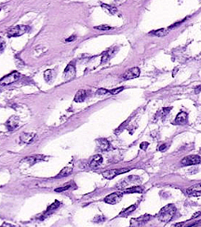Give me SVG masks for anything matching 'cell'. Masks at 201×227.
Returning <instances> with one entry per match:
<instances>
[{"instance_id":"20","label":"cell","mask_w":201,"mask_h":227,"mask_svg":"<svg viewBox=\"0 0 201 227\" xmlns=\"http://www.w3.org/2000/svg\"><path fill=\"white\" fill-rule=\"evenodd\" d=\"M86 97H87L86 91H85V90H83V89H80V90H78V91L76 92V94L75 96V101H76V102H82V101H85Z\"/></svg>"},{"instance_id":"34","label":"cell","mask_w":201,"mask_h":227,"mask_svg":"<svg viewBox=\"0 0 201 227\" xmlns=\"http://www.w3.org/2000/svg\"><path fill=\"white\" fill-rule=\"evenodd\" d=\"M172 110V107H168V108H164L163 110H162V115L163 116H165L167 114H168L169 113V111Z\"/></svg>"},{"instance_id":"3","label":"cell","mask_w":201,"mask_h":227,"mask_svg":"<svg viewBox=\"0 0 201 227\" xmlns=\"http://www.w3.org/2000/svg\"><path fill=\"white\" fill-rule=\"evenodd\" d=\"M28 26L25 25H18V26H15L11 29H9L8 31V36L9 37L12 36H23V34H25L28 31Z\"/></svg>"},{"instance_id":"40","label":"cell","mask_w":201,"mask_h":227,"mask_svg":"<svg viewBox=\"0 0 201 227\" xmlns=\"http://www.w3.org/2000/svg\"><path fill=\"white\" fill-rule=\"evenodd\" d=\"M75 39V36H72V37H69L66 39V42H70V41H73Z\"/></svg>"},{"instance_id":"19","label":"cell","mask_w":201,"mask_h":227,"mask_svg":"<svg viewBox=\"0 0 201 227\" xmlns=\"http://www.w3.org/2000/svg\"><path fill=\"white\" fill-rule=\"evenodd\" d=\"M60 205H61V203L59 202V201H55V202H53L49 208H48V209L45 211V213H44V216L42 217V219H44L45 217H47L48 215H50V214H51L54 210H56L59 207H60Z\"/></svg>"},{"instance_id":"43","label":"cell","mask_w":201,"mask_h":227,"mask_svg":"<svg viewBox=\"0 0 201 227\" xmlns=\"http://www.w3.org/2000/svg\"><path fill=\"white\" fill-rule=\"evenodd\" d=\"M200 152H201V150H200Z\"/></svg>"},{"instance_id":"27","label":"cell","mask_w":201,"mask_h":227,"mask_svg":"<svg viewBox=\"0 0 201 227\" xmlns=\"http://www.w3.org/2000/svg\"><path fill=\"white\" fill-rule=\"evenodd\" d=\"M125 88L124 87H120V88H113L111 90H108V93H111L113 95H116L117 93H119L120 91H122L123 89H124Z\"/></svg>"},{"instance_id":"12","label":"cell","mask_w":201,"mask_h":227,"mask_svg":"<svg viewBox=\"0 0 201 227\" xmlns=\"http://www.w3.org/2000/svg\"><path fill=\"white\" fill-rule=\"evenodd\" d=\"M36 137V133H26V132H23L20 136V140L23 143H33L35 141Z\"/></svg>"},{"instance_id":"4","label":"cell","mask_w":201,"mask_h":227,"mask_svg":"<svg viewBox=\"0 0 201 227\" xmlns=\"http://www.w3.org/2000/svg\"><path fill=\"white\" fill-rule=\"evenodd\" d=\"M122 196H123V193L116 192V193H113V194H108V195L106 196V198H104V202L107 203V204L114 205V204L118 203V202L121 200Z\"/></svg>"},{"instance_id":"6","label":"cell","mask_w":201,"mask_h":227,"mask_svg":"<svg viewBox=\"0 0 201 227\" xmlns=\"http://www.w3.org/2000/svg\"><path fill=\"white\" fill-rule=\"evenodd\" d=\"M129 170H130L129 169H122V170H109L103 171V172H102V176H103L105 179L111 180V179L115 178L116 176H117V175H119V174H122V173L128 172Z\"/></svg>"},{"instance_id":"10","label":"cell","mask_w":201,"mask_h":227,"mask_svg":"<svg viewBox=\"0 0 201 227\" xmlns=\"http://www.w3.org/2000/svg\"><path fill=\"white\" fill-rule=\"evenodd\" d=\"M64 79L66 81H69L75 77V67L73 64H69L67 65V67L64 70Z\"/></svg>"},{"instance_id":"11","label":"cell","mask_w":201,"mask_h":227,"mask_svg":"<svg viewBox=\"0 0 201 227\" xmlns=\"http://www.w3.org/2000/svg\"><path fill=\"white\" fill-rule=\"evenodd\" d=\"M186 194L190 196H199L201 195V183L196 184L186 190Z\"/></svg>"},{"instance_id":"5","label":"cell","mask_w":201,"mask_h":227,"mask_svg":"<svg viewBox=\"0 0 201 227\" xmlns=\"http://www.w3.org/2000/svg\"><path fill=\"white\" fill-rule=\"evenodd\" d=\"M201 162V158L199 156H194V155H191V156H185L184 158L182 159L181 163L182 166H191V165H196V164H199Z\"/></svg>"},{"instance_id":"44","label":"cell","mask_w":201,"mask_h":227,"mask_svg":"<svg viewBox=\"0 0 201 227\" xmlns=\"http://www.w3.org/2000/svg\"><path fill=\"white\" fill-rule=\"evenodd\" d=\"M0 91H1V90H0Z\"/></svg>"},{"instance_id":"26","label":"cell","mask_w":201,"mask_h":227,"mask_svg":"<svg viewBox=\"0 0 201 227\" xmlns=\"http://www.w3.org/2000/svg\"><path fill=\"white\" fill-rule=\"evenodd\" d=\"M44 77L47 81H50L53 77V71L52 70H47L44 73Z\"/></svg>"},{"instance_id":"37","label":"cell","mask_w":201,"mask_h":227,"mask_svg":"<svg viewBox=\"0 0 201 227\" xmlns=\"http://www.w3.org/2000/svg\"><path fill=\"white\" fill-rule=\"evenodd\" d=\"M166 149H167V145H166V144H162V145H160V146L158 147V150L161 151V152H163V151H165Z\"/></svg>"},{"instance_id":"29","label":"cell","mask_w":201,"mask_h":227,"mask_svg":"<svg viewBox=\"0 0 201 227\" xmlns=\"http://www.w3.org/2000/svg\"><path fill=\"white\" fill-rule=\"evenodd\" d=\"M70 188H71V183L65 184V185L63 186V187H60V188L55 189V192H58V193H60V192H64V191H66V190H68V189H70Z\"/></svg>"},{"instance_id":"31","label":"cell","mask_w":201,"mask_h":227,"mask_svg":"<svg viewBox=\"0 0 201 227\" xmlns=\"http://www.w3.org/2000/svg\"><path fill=\"white\" fill-rule=\"evenodd\" d=\"M106 93H108V90L107 89H105V88H99L98 90H97V92H96V94L97 95H104V94H106Z\"/></svg>"},{"instance_id":"36","label":"cell","mask_w":201,"mask_h":227,"mask_svg":"<svg viewBox=\"0 0 201 227\" xmlns=\"http://www.w3.org/2000/svg\"><path fill=\"white\" fill-rule=\"evenodd\" d=\"M200 223H201V221H197V222H193V223H191V224H189L187 226H185V227H197V225L200 224Z\"/></svg>"},{"instance_id":"2","label":"cell","mask_w":201,"mask_h":227,"mask_svg":"<svg viewBox=\"0 0 201 227\" xmlns=\"http://www.w3.org/2000/svg\"><path fill=\"white\" fill-rule=\"evenodd\" d=\"M20 77V74L17 71H13L12 73L9 74L6 77H2L0 79V86H7L11 83H14L15 81H17Z\"/></svg>"},{"instance_id":"7","label":"cell","mask_w":201,"mask_h":227,"mask_svg":"<svg viewBox=\"0 0 201 227\" xmlns=\"http://www.w3.org/2000/svg\"><path fill=\"white\" fill-rule=\"evenodd\" d=\"M140 181V179H139V177L137 176H130L128 178H126L125 180L121 181L120 183L117 184V188L119 189H125L126 186L130 185V184H135L137 183V181Z\"/></svg>"},{"instance_id":"23","label":"cell","mask_w":201,"mask_h":227,"mask_svg":"<svg viewBox=\"0 0 201 227\" xmlns=\"http://www.w3.org/2000/svg\"><path fill=\"white\" fill-rule=\"evenodd\" d=\"M73 171V168L72 167H65L64 168L60 171V173L57 175V178H63V177H66L68 175H70Z\"/></svg>"},{"instance_id":"1","label":"cell","mask_w":201,"mask_h":227,"mask_svg":"<svg viewBox=\"0 0 201 227\" xmlns=\"http://www.w3.org/2000/svg\"><path fill=\"white\" fill-rule=\"evenodd\" d=\"M175 212H176L175 206L172 205V204H168V205L165 206L164 208H162L160 209V211L158 212V214L157 215V217L161 222H168L169 221H172V219L173 218Z\"/></svg>"},{"instance_id":"28","label":"cell","mask_w":201,"mask_h":227,"mask_svg":"<svg viewBox=\"0 0 201 227\" xmlns=\"http://www.w3.org/2000/svg\"><path fill=\"white\" fill-rule=\"evenodd\" d=\"M95 29L101 30V31H109V30H111L113 28L109 25H99V26H96Z\"/></svg>"},{"instance_id":"33","label":"cell","mask_w":201,"mask_h":227,"mask_svg":"<svg viewBox=\"0 0 201 227\" xmlns=\"http://www.w3.org/2000/svg\"><path fill=\"white\" fill-rule=\"evenodd\" d=\"M148 145H149V143L144 142V143H142L140 144V148H141L142 150H146L147 147H148Z\"/></svg>"},{"instance_id":"39","label":"cell","mask_w":201,"mask_h":227,"mask_svg":"<svg viewBox=\"0 0 201 227\" xmlns=\"http://www.w3.org/2000/svg\"><path fill=\"white\" fill-rule=\"evenodd\" d=\"M183 225V222H178V223H175V224H173L172 227H182Z\"/></svg>"},{"instance_id":"35","label":"cell","mask_w":201,"mask_h":227,"mask_svg":"<svg viewBox=\"0 0 201 227\" xmlns=\"http://www.w3.org/2000/svg\"><path fill=\"white\" fill-rule=\"evenodd\" d=\"M103 220H104V217H103V216H97V217L94 218L93 222H102Z\"/></svg>"},{"instance_id":"18","label":"cell","mask_w":201,"mask_h":227,"mask_svg":"<svg viewBox=\"0 0 201 227\" xmlns=\"http://www.w3.org/2000/svg\"><path fill=\"white\" fill-rule=\"evenodd\" d=\"M97 145L99 147L100 150L102 151H107L109 150L111 145H110V143L108 142L106 139H99L97 140Z\"/></svg>"},{"instance_id":"16","label":"cell","mask_w":201,"mask_h":227,"mask_svg":"<svg viewBox=\"0 0 201 227\" xmlns=\"http://www.w3.org/2000/svg\"><path fill=\"white\" fill-rule=\"evenodd\" d=\"M116 49L115 48H112V49H109L108 50L104 51L102 53V64H104L106 63L108 60H109L111 57H113L116 53Z\"/></svg>"},{"instance_id":"30","label":"cell","mask_w":201,"mask_h":227,"mask_svg":"<svg viewBox=\"0 0 201 227\" xmlns=\"http://www.w3.org/2000/svg\"><path fill=\"white\" fill-rule=\"evenodd\" d=\"M129 121H130V119H128L127 121H125V122H124V123H123V124H121V125H120V127H119V128H118V129H117L116 130V134H118L119 132H121V131H122L123 129H124L126 128V125H128V123H129Z\"/></svg>"},{"instance_id":"38","label":"cell","mask_w":201,"mask_h":227,"mask_svg":"<svg viewBox=\"0 0 201 227\" xmlns=\"http://www.w3.org/2000/svg\"><path fill=\"white\" fill-rule=\"evenodd\" d=\"M0 227H15L14 225H12V224H10V223H8V222H4L1 226Z\"/></svg>"},{"instance_id":"21","label":"cell","mask_w":201,"mask_h":227,"mask_svg":"<svg viewBox=\"0 0 201 227\" xmlns=\"http://www.w3.org/2000/svg\"><path fill=\"white\" fill-rule=\"evenodd\" d=\"M168 33V29H165V28H161V29H158V30H156V31H151L149 34L150 35H153L154 36H158V37H163V36H166Z\"/></svg>"},{"instance_id":"42","label":"cell","mask_w":201,"mask_h":227,"mask_svg":"<svg viewBox=\"0 0 201 227\" xmlns=\"http://www.w3.org/2000/svg\"><path fill=\"white\" fill-rule=\"evenodd\" d=\"M200 90H201V85L198 86V87L196 88V91H195V92H196V93H198V92L200 91Z\"/></svg>"},{"instance_id":"25","label":"cell","mask_w":201,"mask_h":227,"mask_svg":"<svg viewBox=\"0 0 201 227\" xmlns=\"http://www.w3.org/2000/svg\"><path fill=\"white\" fill-rule=\"evenodd\" d=\"M136 208H137V205L136 204H134V205H131L130 207H129V208H127L126 209H124V210H122V212L119 214V216H124V217H126V216H128L129 214H130L131 212H133V211L136 209Z\"/></svg>"},{"instance_id":"17","label":"cell","mask_w":201,"mask_h":227,"mask_svg":"<svg viewBox=\"0 0 201 227\" xmlns=\"http://www.w3.org/2000/svg\"><path fill=\"white\" fill-rule=\"evenodd\" d=\"M102 163V156H100V155H96V156H94L93 157H92V159L90 160L89 167L92 168V169H95V168H98Z\"/></svg>"},{"instance_id":"15","label":"cell","mask_w":201,"mask_h":227,"mask_svg":"<svg viewBox=\"0 0 201 227\" xmlns=\"http://www.w3.org/2000/svg\"><path fill=\"white\" fill-rule=\"evenodd\" d=\"M150 219H151V215H149V214H144V215H143V216H141V217H139V218H137V219H132V220H131V225L134 224V226H136V225L143 224V223L148 222Z\"/></svg>"},{"instance_id":"9","label":"cell","mask_w":201,"mask_h":227,"mask_svg":"<svg viewBox=\"0 0 201 227\" xmlns=\"http://www.w3.org/2000/svg\"><path fill=\"white\" fill-rule=\"evenodd\" d=\"M19 122H20V118L16 115H12L8 119V121L6 122V126L9 131H12L18 128Z\"/></svg>"},{"instance_id":"41","label":"cell","mask_w":201,"mask_h":227,"mask_svg":"<svg viewBox=\"0 0 201 227\" xmlns=\"http://www.w3.org/2000/svg\"><path fill=\"white\" fill-rule=\"evenodd\" d=\"M200 214H201V212H196V213H195V214H194V215L192 216L191 220H192V219H195V218H196V217H197V216H199Z\"/></svg>"},{"instance_id":"22","label":"cell","mask_w":201,"mask_h":227,"mask_svg":"<svg viewBox=\"0 0 201 227\" xmlns=\"http://www.w3.org/2000/svg\"><path fill=\"white\" fill-rule=\"evenodd\" d=\"M144 188L141 186H132L123 191V194H133V193H143Z\"/></svg>"},{"instance_id":"24","label":"cell","mask_w":201,"mask_h":227,"mask_svg":"<svg viewBox=\"0 0 201 227\" xmlns=\"http://www.w3.org/2000/svg\"><path fill=\"white\" fill-rule=\"evenodd\" d=\"M102 8L110 15H114L117 12V9L116 7H112V6H109V5H106V4H103L102 3Z\"/></svg>"},{"instance_id":"8","label":"cell","mask_w":201,"mask_h":227,"mask_svg":"<svg viewBox=\"0 0 201 227\" xmlns=\"http://www.w3.org/2000/svg\"><path fill=\"white\" fill-rule=\"evenodd\" d=\"M140 75V69L138 67H133L129 69L127 72H125V74H123V78L126 80H130V79H133L138 77Z\"/></svg>"},{"instance_id":"13","label":"cell","mask_w":201,"mask_h":227,"mask_svg":"<svg viewBox=\"0 0 201 227\" xmlns=\"http://www.w3.org/2000/svg\"><path fill=\"white\" fill-rule=\"evenodd\" d=\"M187 118H188V115L186 112L184 111H182L180 112L176 117H175V120H174V124H179V125H182V124H185L187 122Z\"/></svg>"},{"instance_id":"32","label":"cell","mask_w":201,"mask_h":227,"mask_svg":"<svg viewBox=\"0 0 201 227\" xmlns=\"http://www.w3.org/2000/svg\"><path fill=\"white\" fill-rule=\"evenodd\" d=\"M5 49V41L2 37H0V52H2Z\"/></svg>"},{"instance_id":"14","label":"cell","mask_w":201,"mask_h":227,"mask_svg":"<svg viewBox=\"0 0 201 227\" xmlns=\"http://www.w3.org/2000/svg\"><path fill=\"white\" fill-rule=\"evenodd\" d=\"M45 158V156H41V155H36V156H28V157H26V158H24L23 161V162H26V163H28L29 165H34V164H36V163H37V162H39V161H41V160H43Z\"/></svg>"}]
</instances>
